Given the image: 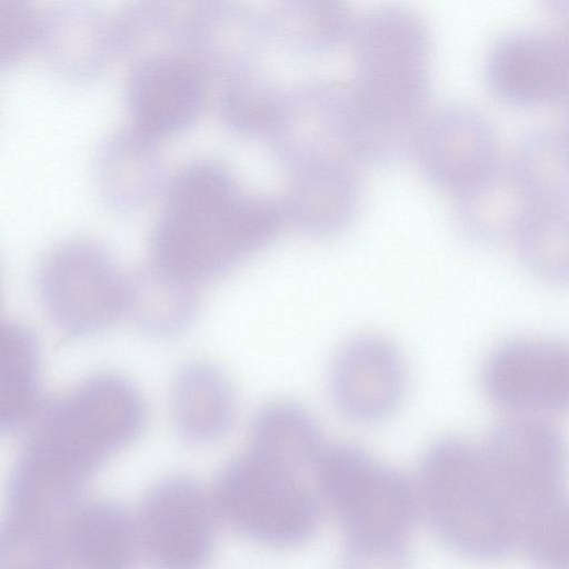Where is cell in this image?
Listing matches in <instances>:
<instances>
[{"mask_svg": "<svg viewBox=\"0 0 569 569\" xmlns=\"http://www.w3.org/2000/svg\"><path fill=\"white\" fill-rule=\"evenodd\" d=\"M122 44L121 17L78 3L42 9L38 52L64 78L89 79Z\"/></svg>", "mask_w": 569, "mask_h": 569, "instance_id": "4fadbf2b", "label": "cell"}, {"mask_svg": "<svg viewBox=\"0 0 569 569\" xmlns=\"http://www.w3.org/2000/svg\"><path fill=\"white\" fill-rule=\"evenodd\" d=\"M142 147V130H120L101 146L96 159V179L103 197L112 204L138 201L151 179L153 158Z\"/></svg>", "mask_w": 569, "mask_h": 569, "instance_id": "603a6c76", "label": "cell"}, {"mask_svg": "<svg viewBox=\"0 0 569 569\" xmlns=\"http://www.w3.org/2000/svg\"><path fill=\"white\" fill-rule=\"evenodd\" d=\"M410 149L420 170L436 186L455 194L498 163L495 132L483 114L462 104L426 113Z\"/></svg>", "mask_w": 569, "mask_h": 569, "instance_id": "9c48e42d", "label": "cell"}, {"mask_svg": "<svg viewBox=\"0 0 569 569\" xmlns=\"http://www.w3.org/2000/svg\"><path fill=\"white\" fill-rule=\"evenodd\" d=\"M486 79L500 98L518 104H545L562 98L569 83L565 41L539 30L513 32L491 48Z\"/></svg>", "mask_w": 569, "mask_h": 569, "instance_id": "8fae6325", "label": "cell"}, {"mask_svg": "<svg viewBox=\"0 0 569 569\" xmlns=\"http://www.w3.org/2000/svg\"><path fill=\"white\" fill-rule=\"evenodd\" d=\"M211 497L192 479L160 480L142 500L140 546L157 569H203L214 540Z\"/></svg>", "mask_w": 569, "mask_h": 569, "instance_id": "ba28073f", "label": "cell"}, {"mask_svg": "<svg viewBox=\"0 0 569 569\" xmlns=\"http://www.w3.org/2000/svg\"><path fill=\"white\" fill-rule=\"evenodd\" d=\"M421 479L429 515L456 550L489 558L513 542L509 507L480 448L456 438L437 441L426 453Z\"/></svg>", "mask_w": 569, "mask_h": 569, "instance_id": "3957f363", "label": "cell"}, {"mask_svg": "<svg viewBox=\"0 0 569 569\" xmlns=\"http://www.w3.org/2000/svg\"><path fill=\"white\" fill-rule=\"evenodd\" d=\"M361 198L358 166L343 162L301 164L293 184V221L313 234L342 229Z\"/></svg>", "mask_w": 569, "mask_h": 569, "instance_id": "2e32d148", "label": "cell"}, {"mask_svg": "<svg viewBox=\"0 0 569 569\" xmlns=\"http://www.w3.org/2000/svg\"><path fill=\"white\" fill-rule=\"evenodd\" d=\"M315 469L319 490L348 540L402 542L415 502L401 476L348 447L323 449Z\"/></svg>", "mask_w": 569, "mask_h": 569, "instance_id": "8992f818", "label": "cell"}, {"mask_svg": "<svg viewBox=\"0 0 569 569\" xmlns=\"http://www.w3.org/2000/svg\"><path fill=\"white\" fill-rule=\"evenodd\" d=\"M482 386L493 402L516 415L541 417L558 410L568 401V351L545 339L508 342L488 358Z\"/></svg>", "mask_w": 569, "mask_h": 569, "instance_id": "30bf717a", "label": "cell"}, {"mask_svg": "<svg viewBox=\"0 0 569 569\" xmlns=\"http://www.w3.org/2000/svg\"><path fill=\"white\" fill-rule=\"evenodd\" d=\"M457 196L460 223L478 240L512 241L533 204L508 163L499 162L486 176Z\"/></svg>", "mask_w": 569, "mask_h": 569, "instance_id": "e0dca14e", "label": "cell"}, {"mask_svg": "<svg viewBox=\"0 0 569 569\" xmlns=\"http://www.w3.org/2000/svg\"><path fill=\"white\" fill-rule=\"evenodd\" d=\"M129 98L140 129H171L184 123L200 107L202 77L184 58L152 57L134 68Z\"/></svg>", "mask_w": 569, "mask_h": 569, "instance_id": "5bb4252c", "label": "cell"}, {"mask_svg": "<svg viewBox=\"0 0 569 569\" xmlns=\"http://www.w3.org/2000/svg\"><path fill=\"white\" fill-rule=\"evenodd\" d=\"M348 42L366 159L389 160L410 148L427 113L431 80L427 26L409 9L376 8L355 18Z\"/></svg>", "mask_w": 569, "mask_h": 569, "instance_id": "6da1fadb", "label": "cell"}, {"mask_svg": "<svg viewBox=\"0 0 569 569\" xmlns=\"http://www.w3.org/2000/svg\"><path fill=\"white\" fill-rule=\"evenodd\" d=\"M196 311L194 283L156 264L126 278L123 312L149 336L169 338L180 333Z\"/></svg>", "mask_w": 569, "mask_h": 569, "instance_id": "ac0fdd59", "label": "cell"}, {"mask_svg": "<svg viewBox=\"0 0 569 569\" xmlns=\"http://www.w3.org/2000/svg\"><path fill=\"white\" fill-rule=\"evenodd\" d=\"M512 242L526 264L537 274L548 280L565 278L569 260L568 203L533 207Z\"/></svg>", "mask_w": 569, "mask_h": 569, "instance_id": "7402d4cb", "label": "cell"}, {"mask_svg": "<svg viewBox=\"0 0 569 569\" xmlns=\"http://www.w3.org/2000/svg\"><path fill=\"white\" fill-rule=\"evenodd\" d=\"M252 453L295 473L316 463L323 451L321 435L312 416L291 401L263 407L251 429Z\"/></svg>", "mask_w": 569, "mask_h": 569, "instance_id": "d6986e66", "label": "cell"}, {"mask_svg": "<svg viewBox=\"0 0 569 569\" xmlns=\"http://www.w3.org/2000/svg\"><path fill=\"white\" fill-rule=\"evenodd\" d=\"M487 467L515 517L563 501L565 448L558 430L539 416L499 423L481 448Z\"/></svg>", "mask_w": 569, "mask_h": 569, "instance_id": "52a82bcc", "label": "cell"}, {"mask_svg": "<svg viewBox=\"0 0 569 569\" xmlns=\"http://www.w3.org/2000/svg\"><path fill=\"white\" fill-rule=\"evenodd\" d=\"M217 516L261 543L289 547L317 525V507L295 473L252 452L228 463L210 496Z\"/></svg>", "mask_w": 569, "mask_h": 569, "instance_id": "277c9868", "label": "cell"}, {"mask_svg": "<svg viewBox=\"0 0 569 569\" xmlns=\"http://www.w3.org/2000/svg\"><path fill=\"white\" fill-rule=\"evenodd\" d=\"M339 569H408L402 542L348 540Z\"/></svg>", "mask_w": 569, "mask_h": 569, "instance_id": "d4e9b609", "label": "cell"}, {"mask_svg": "<svg viewBox=\"0 0 569 569\" xmlns=\"http://www.w3.org/2000/svg\"><path fill=\"white\" fill-rule=\"evenodd\" d=\"M40 356L34 336L0 322V432L19 428L38 412Z\"/></svg>", "mask_w": 569, "mask_h": 569, "instance_id": "ffe728a7", "label": "cell"}, {"mask_svg": "<svg viewBox=\"0 0 569 569\" xmlns=\"http://www.w3.org/2000/svg\"><path fill=\"white\" fill-rule=\"evenodd\" d=\"M238 194L216 168H190L172 186L153 237V264L192 283L219 273L264 243L277 211Z\"/></svg>", "mask_w": 569, "mask_h": 569, "instance_id": "7a4b0ae2", "label": "cell"}, {"mask_svg": "<svg viewBox=\"0 0 569 569\" xmlns=\"http://www.w3.org/2000/svg\"><path fill=\"white\" fill-rule=\"evenodd\" d=\"M406 387L407 372L400 353L380 337L351 340L332 365L333 400L357 421H377L392 413L405 397Z\"/></svg>", "mask_w": 569, "mask_h": 569, "instance_id": "7c38bea8", "label": "cell"}, {"mask_svg": "<svg viewBox=\"0 0 569 569\" xmlns=\"http://www.w3.org/2000/svg\"><path fill=\"white\" fill-rule=\"evenodd\" d=\"M508 166L535 207L568 203V144L559 132L540 129L527 134Z\"/></svg>", "mask_w": 569, "mask_h": 569, "instance_id": "44dd1931", "label": "cell"}, {"mask_svg": "<svg viewBox=\"0 0 569 569\" xmlns=\"http://www.w3.org/2000/svg\"><path fill=\"white\" fill-rule=\"evenodd\" d=\"M42 9L26 0H0V68L39 50Z\"/></svg>", "mask_w": 569, "mask_h": 569, "instance_id": "cb8c5ba5", "label": "cell"}, {"mask_svg": "<svg viewBox=\"0 0 569 569\" xmlns=\"http://www.w3.org/2000/svg\"><path fill=\"white\" fill-rule=\"evenodd\" d=\"M126 278L98 240L69 236L42 257L37 288L52 322L64 333H96L123 312Z\"/></svg>", "mask_w": 569, "mask_h": 569, "instance_id": "5b68a950", "label": "cell"}, {"mask_svg": "<svg viewBox=\"0 0 569 569\" xmlns=\"http://www.w3.org/2000/svg\"><path fill=\"white\" fill-rule=\"evenodd\" d=\"M234 407L232 386L213 365L190 363L173 381V422L187 441L203 443L220 438L232 423Z\"/></svg>", "mask_w": 569, "mask_h": 569, "instance_id": "9a60e30c", "label": "cell"}]
</instances>
